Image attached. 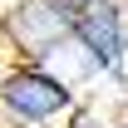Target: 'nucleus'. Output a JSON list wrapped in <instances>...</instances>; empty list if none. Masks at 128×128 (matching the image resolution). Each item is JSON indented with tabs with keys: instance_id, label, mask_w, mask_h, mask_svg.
<instances>
[{
	"instance_id": "obj_1",
	"label": "nucleus",
	"mask_w": 128,
	"mask_h": 128,
	"mask_svg": "<svg viewBox=\"0 0 128 128\" xmlns=\"http://www.w3.org/2000/svg\"><path fill=\"white\" fill-rule=\"evenodd\" d=\"M79 108L74 98V84L59 79L49 64H30L20 59L0 74V113L20 128H44L54 118H69Z\"/></svg>"
},
{
	"instance_id": "obj_2",
	"label": "nucleus",
	"mask_w": 128,
	"mask_h": 128,
	"mask_svg": "<svg viewBox=\"0 0 128 128\" xmlns=\"http://www.w3.org/2000/svg\"><path fill=\"white\" fill-rule=\"evenodd\" d=\"M0 30L15 44L20 59L44 64L49 54L74 34V15L64 10L59 0H15V5L5 10V20H0Z\"/></svg>"
},
{
	"instance_id": "obj_3",
	"label": "nucleus",
	"mask_w": 128,
	"mask_h": 128,
	"mask_svg": "<svg viewBox=\"0 0 128 128\" xmlns=\"http://www.w3.org/2000/svg\"><path fill=\"white\" fill-rule=\"evenodd\" d=\"M69 40L79 44V54L89 59L94 74H113L128 59V10L123 5H108V10L74 15V34Z\"/></svg>"
},
{
	"instance_id": "obj_4",
	"label": "nucleus",
	"mask_w": 128,
	"mask_h": 128,
	"mask_svg": "<svg viewBox=\"0 0 128 128\" xmlns=\"http://www.w3.org/2000/svg\"><path fill=\"white\" fill-rule=\"evenodd\" d=\"M69 128H108V118L94 113V108H74L69 113Z\"/></svg>"
},
{
	"instance_id": "obj_5",
	"label": "nucleus",
	"mask_w": 128,
	"mask_h": 128,
	"mask_svg": "<svg viewBox=\"0 0 128 128\" xmlns=\"http://www.w3.org/2000/svg\"><path fill=\"white\" fill-rule=\"evenodd\" d=\"M69 15H89V10H108V5H123V0H59Z\"/></svg>"
}]
</instances>
